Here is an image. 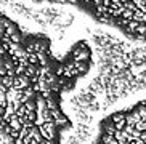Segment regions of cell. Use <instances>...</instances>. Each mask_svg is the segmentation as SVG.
<instances>
[{
  "mask_svg": "<svg viewBox=\"0 0 146 144\" xmlns=\"http://www.w3.org/2000/svg\"><path fill=\"white\" fill-rule=\"evenodd\" d=\"M40 135H42L43 139H56V135H58V128L55 125V120L53 122H45L42 125H39Z\"/></svg>",
  "mask_w": 146,
  "mask_h": 144,
  "instance_id": "cell-1",
  "label": "cell"
},
{
  "mask_svg": "<svg viewBox=\"0 0 146 144\" xmlns=\"http://www.w3.org/2000/svg\"><path fill=\"white\" fill-rule=\"evenodd\" d=\"M8 53H10V56H13L15 59H18V61L27 58V51H26V48L23 47L21 43H10Z\"/></svg>",
  "mask_w": 146,
  "mask_h": 144,
  "instance_id": "cell-2",
  "label": "cell"
},
{
  "mask_svg": "<svg viewBox=\"0 0 146 144\" xmlns=\"http://www.w3.org/2000/svg\"><path fill=\"white\" fill-rule=\"evenodd\" d=\"M27 87H31V79L27 75H15V83H13V88L18 90V91H23L26 90Z\"/></svg>",
  "mask_w": 146,
  "mask_h": 144,
  "instance_id": "cell-3",
  "label": "cell"
},
{
  "mask_svg": "<svg viewBox=\"0 0 146 144\" xmlns=\"http://www.w3.org/2000/svg\"><path fill=\"white\" fill-rule=\"evenodd\" d=\"M55 125H56L58 130H69L71 122H69V119L66 117L64 114H61L60 117H56V119H55Z\"/></svg>",
  "mask_w": 146,
  "mask_h": 144,
  "instance_id": "cell-4",
  "label": "cell"
},
{
  "mask_svg": "<svg viewBox=\"0 0 146 144\" xmlns=\"http://www.w3.org/2000/svg\"><path fill=\"white\" fill-rule=\"evenodd\" d=\"M10 8L13 10V13H16V15H21V16H24L27 13V10H29V7H26L24 3H21V2H15Z\"/></svg>",
  "mask_w": 146,
  "mask_h": 144,
  "instance_id": "cell-5",
  "label": "cell"
},
{
  "mask_svg": "<svg viewBox=\"0 0 146 144\" xmlns=\"http://www.w3.org/2000/svg\"><path fill=\"white\" fill-rule=\"evenodd\" d=\"M90 58V51H88V48H82L80 51H79L77 55L74 56V61H87Z\"/></svg>",
  "mask_w": 146,
  "mask_h": 144,
  "instance_id": "cell-6",
  "label": "cell"
},
{
  "mask_svg": "<svg viewBox=\"0 0 146 144\" xmlns=\"http://www.w3.org/2000/svg\"><path fill=\"white\" fill-rule=\"evenodd\" d=\"M37 71H39V64H27L26 74H24V75H27L29 79H32V77L37 75Z\"/></svg>",
  "mask_w": 146,
  "mask_h": 144,
  "instance_id": "cell-7",
  "label": "cell"
},
{
  "mask_svg": "<svg viewBox=\"0 0 146 144\" xmlns=\"http://www.w3.org/2000/svg\"><path fill=\"white\" fill-rule=\"evenodd\" d=\"M74 64H76V69H77L79 74H85L88 71V63L87 61H74Z\"/></svg>",
  "mask_w": 146,
  "mask_h": 144,
  "instance_id": "cell-8",
  "label": "cell"
},
{
  "mask_svg": "<svg viewBox=\"0 0 146 144\" xmlns=\"http://www.w3.org/2000/svg\"><path fill=\"white\" fill-rule=\"evenodd\" d=\"M13 83H15V77H11V75H5L3 80H2V87H3L5 90L13 88Z\"/></svg>",
  "mask_w": 146,
  "mask_h": 144,
  "instance_id": "cell-9",
  "label": "cell"
},
{
  "mask_svg": "<svg viewBox=\"0 0 146 144\" xmlns=\"http://www.w3.org/2000/svg\"><path fill=\"white\" fill-rule=\"evenodd\" d=\"M125 117H127V112H117L111 117L112 123H119V122H125Z\"/></svg>",
  "mask_w": 146,
  "mask_h": 144,
  "instance_id": "cell-10",
  "label": "cell"
},
{
  "mask_svg": "<svg viewBox=\"0 0 146 144\" xmlns=\"http://www.w3.org/2000/svg\"><path fill=\"white\" fill-rule=\"evenodd\" d=\"M138 24H140L138 21H135V19H132V21H129V24L125 26V30H127V32H130V34H135V32H137V27H138Z\"/></svg>",
  "mask_w": 146,
  "mask_h": 144,
  "instance_id": "cell-11",
  "label": "cell"
},
{
  "mask_svg": "<svg viewBox=\"0 0 146 144\" xmlns=\"http://www.w3.org/2000/svg\"><path fill=\"white\" fill-rule=\"evenodd\" d=\"M11 22H13V21H11V19H8L7 16H0V30L3 32V30L7 29L10 24H11Z\"/></svg>",
  "mask_w": 146,
  "mask_h": 144,
  "instance_id": "cell-12",
  "label": "cell"
},
{
  "mask_svg": "<svg viewBox=\"0 0 146 144\" xmlns=\"http://www.w3.org/2000/svg\"><path fill=\"white\" fill-rule=\"evenodd\" d=\"M124 8H125V7H124ZM133 13H135L133 10H127V8H125L120 18H122V19H125V21H132V19H133Z\"/></svg>",
  "mask_w": 146,
  "mask_h": 144,
  "instance_id": "cell-13",
  "label": "cell"
},
{
  "mask_svg": "<svg viewBox=\"0 0 146 144\" xmlns=\"http://www.w3.org/2000/svg\"><path fill=\"white\" fill-rule=\"evenodd\" d=\"M135 34L138 35V37H146V24H143V22H140L137 27V32Z\"/></svg>",
  "mask_w": 146,
  "mask_h": 144,
  "instance_id": "cell-14",
  "label": "cell"
},
{
  "mask_svg": "<svg viewBox=\"0 0 146 144\" xmlns=\"http://www.w3.org/2000/svg\"><path fill=\"white\" fill-rule=\"evenodd\" d=\"M24 106L27 107V110H37V104H35V98L34 99H29V101L24 102Z\"/></svg>",
  "mask_w": 146,
  "mask_h": 144,
  "instance_id": "cell-15",
  "label": "cell"
},
{
  "mask_svg": "<svg viewBox=\"0 0 146 144\" xmlns=\"http://www.w3.org/2000/svg\"><path fill=\"white\" fill-rule=\"evenodd\" d=\"M135 130L137 131H146V120H140L135 123Z\"/></svg>",
  "mask_w": 146,
  "mask_h": 144,
  "instance_id": "cell-16",
  "label": "cell"
},
{
  "mask_svg": "<svg viewBox=\"0 0 146 144\" xmlns=\"http://www.w3.org/2000/svg\"><path fill=\"white\" fill-rule=\"evenodd\" d=\"M143 15L145 13H141V10H135V13H133V19L138 22H141L143 21Z\"/></svg>",
  "mask_w": 146,
  "mask_h": 144,
  "instance_id": "cell-17",
  "label": "cell"
},
{
  "mask_svg": "<svg viewBox=\"0 0 146 144\" xmlns=\"http://www.w3.org/2000/svg\"><path fill=\"white\" fill-rule=\"evenodd\" d=\"M112 139H114V136H112V135H108V133H104V135L101 136V143H103V144H109Z\"/></svg>",
  "mask_w": 146,
  "mask_h": 144,
  "instance_id": "cell-18",
  "label": "cell"
},
{
  "mask_svg": "<svg viewBox=\"0 0 146 144\" xmlns=\"http://www.w3.org/2000/svg\"><path fill=\"white\" fill-rule=\"evenodd\" d=\"M40 144H56V141L55 139H43Z\"/></svg>",
  "mask_w": 146,
  "mask_h": 144,
  "instance_id": "cell-19",
  "label": "cell"
},
{
  "mask_svg": "<svg viewBox=\"0 0 146 144\" xmlns=\"http://www.w3.org/2000/svg\"><path fill=\"white\" fill-rule=\"evenodd\" d=\"M15 144H24V141L21 138H18V139H15Z\"/></svg>",
  "mask_w": 146,
  "mask_h": 144,
  "instance_id": "cell-20",
  "label": "cell"
},
{
  "mask_svg": "<svg viewBox=\"0 0 146 144\" xmlns=\"http://www.w3.org/2000/svg\"><path fill=\"white\" fill-rule=\"evenodd\" d=\"M3 115H5V107L0 106V117H3Z\"/></svg>",
  "mask_w": 146,
  "mask_h": 144,
  "instance_id": "cell-21",
  "label": "cell"
},
{
  "mask_svg": "<svg viewBox=\"0 0 146 144\" xmlns=\"http://www.w3.org/2000/svg\"><path fill=\"white\" fill-rule=\"evenodd\" d=\"M141 22H143V24H146V13L143 15V21H141Z\"/></svg>",
  "mask_w": 146,
  "mask_h": 144,
  "instance_id": "cell-22",
  "label": "cell"
},
{
  "mask_svg": "<svg viewBox=\"0 0 146 144\" xmlns=\"http://www.w3.org/2000/svg\"><path fill=\"white\" fill-rule=\"evenodd\" d=\"M2 80H3V77H0V87H2Z\"/></svg>",
  "mask_w": 146,
  "mask_h": 144,
  "instance_id": "cell-23",
  "label": "cell"
},
{
  "mask_svg": "<svg viewBox=\"0 0 146 144\" xmlns=\"http://www.w3.org/2000/svg\"><path fill=\"white\" fill-rule=\"evenodd\" d=\"M141 106H145V107H146V101H143V102H141Z\"/></svg>",
  "mask_w": 146,
  "mask_h": 144,
  "instance_id": "cell-24",
  "label": "cell"
},
{
  "mask_svg": "<svg viewBox=\"0 0 146 144\" xmlns=\"http://www.w3.org/2000/svg\"><path fill=\"white\" fill-rule=\"evenodd\" d=\"M0 133H2V131H0Z\"/></svg>",
  "mask_w": 146,
  "mask_h": 144,
  "instance_id": "cell-25",
  "label": "cell"
}]
</instances>
